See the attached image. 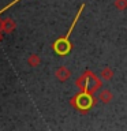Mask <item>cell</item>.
<instances>
[{
    "instance_id": "6da1fadb",
    "label": "cell",
    "mask_w": 127,
    "mask_h": 131,
    "mask_svg": "<svg viewBox=\"0 0 127 131\" xmlns=\"http://www.w3.org/2000/svg\"><path fill=\"white\" fill-rule=\"evenodd\" d=\"M93 93H89V92H82L79 94H77L75 97L72 98V104L75 105L77 109L82 111V112H86V111H89L92 106L96 104V100H94V97L92 96Z\"/></svg>"
},
{
    "instance_id": "7a4b0ae2",
    "label": "cell",
    "mask_w": 127,
    "mask_h": 131,
    "mask_svg": "<svg viewBox=\"0 0 127 131\" xmlns=\"http://www.w3.org/2000/svg\"><path fill=\"white\" fill-rule=\"evenodd\" d=\"M81 81L85 82V83H81V88L83 89L85 92H89V93H94L101 85V82L98 81V78L90 71H86L83 75H82Z\"/></svg>"
},
{
    "instance_id": "3957f363",
    "label": "cell",
    "mask_w": 127,
    "mask_h": 131,
    "mask_svg": "<svg viewBox=\"0 0 127 131\" xmlns=\"http://www.w3.org/2000/svg\"><path fill=\"white\" fill-rule=\"evenodd\" d=\"M70 49H71V45L68 42V38H61L56 42V51L60 53V55H66V53L70 52Z\"/></svg>"
},
{
    "instance_id": "277c9868",
    "label": "cell",
    "mask_w": 127,
    "mask_h": 131,
    "mask_svg": "<svg viewBox=\"0 0 127 131\" xmlns=\"http://www.w3.org/2000/svg\"><path fill=\"white\" fill-rule=\"evenodd\" d=\"M100 98H101L104 102H108V101L111 100V94H109L108 92H102V94L100 96Z\"/></svg>"
},
{
    "instance_id": "5b68a950",
    "label": "cell",
    "mask_w": 127,
    "mask_h": 131,
    "mask_svg": "<svg viewBox=\"0 0 127 131\" xmlns=\"http://www.w3.org/2000/svg\"><path fill=\"white\" fill-rule=\"evenodd\" d=\"M102 77H104L105 79H109V78H112V71H111L109 68H105L104 72H102Z\"/></svg>"
}]
</instances>
